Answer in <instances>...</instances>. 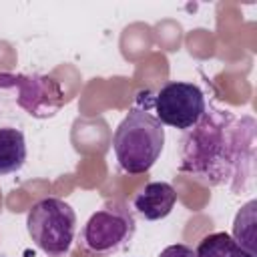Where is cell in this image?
<instances>
[{"label":"cell","mask_w":257,"mask_h":257,"mask_svg":"<svg viewBox=\"0 0 257 257\" xmlns=\"http://www.w3.org/2000/svg\"><path fill=\"white\" fill-rule=\"evenodd\" d=\"M197 257H255L253 253L245 251L229 233L219 231V233H211L207 237L201 239L197 251Z\"/></svg>","instance_id":"8"},{"label":"cell","mask_w":257,"mask_h":257,"mask_svg":"<svg viewBox=\"0 0 257 257\" xmlns=\"http://www.w3.org/2000/svg\"><path fill=\"white\" fill-rule=\"evenodd\" d=\"M151 98L159 122L181 131L195 126L207 108L203 90L193 82H167Z\"/></svg>","instance_id":"5"},{"label":"cell","mask_w":257,"mask_h":257,"mask_svg":"<svg viewBox=\"0 0 257 257\" xmlns=\"http://www.w3.org/2000/svg\"><path fill=\"white\" fill-rule=\"evenodd\" d=\"M165 128L147 104L133 106L112 135V149L120 169L128 175L147 173L163 153Z\"/></svg>","instance_id":"2"},{"label":"cell","mask_w":257,"mask_h":257,"mask_svg":"<svg viewBox=\"0 0 257 257\" xmlns=\"http://www.w3.org/2000/svg\"><path fill=\"white\" fill-rule=\"evenodd\" d=\"M175 201H177V193L173 185L165 181H155L145 185V189L135 197V209L147 221H159L173 211Z\"/></svg>","instance_id":"6"},{"label":"cell","mask_w":257,"mask_h":257,"mask_svg":"<svg viewBox=\"0 0 257 257\" xmlns=\"http://www.w3.org/2000/svg\"><path fill=\"white\" fill-rule=\"evenodd\" d=\"M26 163V141L22 131L4 126L0 128V175L16 173Z\"/></svg>","instance_id":"7"},{"label":"cell","mask_w":257,"mask_h":257,"mask_svg":"<svg viewBox=\"0 0 257 257\" xmlns=\"http://www.w3.org/2000/svg\"><path fill=\"white\" fill-rule=\"evenodd\" d=\"M26 229L34 245L48 257H60L70 251L76 233L74 209L58 199L46 197L32 205L26 215Z\"/></svg>","instance_id":"3"},{"label":"cell","mask_w":257,"mask_h":257,"mask_svg":"<svg viewBox=\"0 0 257 257\" xmlns=\"http://www.w3.org/2000/svg\"><path fill=\"white\" fill-rule=\"evenodd\" d=\"M137 231L133 211L124 201H106L80 231V247L92 255H110L126 247Z\"/></svg>","instance_id":"4"},{"label":"cell","mask_w":257,"mask_h":257,"mask_svg":"<svg viewBox=\"0 0 257 257\" xmlns=\"http://www.w3.org/2000/svg\"><path fill=\"white\" fill-rule=\"evenodd\" d=\"M159 257H197L195 255V249L185 245V243H177V245H169L161 251Z\"/></svg>","instance_id":"10"},{"label":"cell","mask_w":257,"mask_h":257,"mask_svg":"<svg viewBox=\"0 0 257 257\" xmlns=\"http://www.w3.org/2000/svg\"><path fill=\"white\" fill-rule=\"evenodd\" d=\"M255 120L233 116L231 110L205 108L195 126L181 141V173L209 185L239 191L253 175Z\"/></svg>","instance_id":"1"},{"label":"cell","mask_w":257,"mask_h":257,"mask_svg":"<svg viewBox=\"0 0 257 257\" xmlns=\"http://www.w3.org/2000/svg\"><path fill=\"white\" fill-rule=\"evenodd\" d=\"M255 201H249L235 217L233 239L249 253L255 255Z\"/></svg>","instance_id":"9"}]
</instances>
